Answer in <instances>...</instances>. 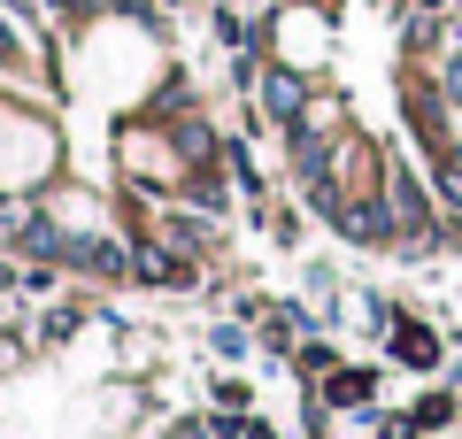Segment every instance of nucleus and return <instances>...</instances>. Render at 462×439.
<instances>
[{"instance_id": "obj_1", "label": "nucleus", "mask_w": 462, "mask_h": 439, "mask_svg": "<svg viewBox=\"0 0 462 439\" xmlns=\"http://www.w3.org/2000/svg\"><path fill=\"white\" fill-rule=\"evenodd\" d=\"M331 224H339L346 239H385V231H393V209H385V193H355V201L331 209Z\"/></svg>"}, {"instance_id": "obj_2", "label": "nucleus", "mask_w": 462, "mask_h": 439, "mask_svg": "<svg viewBox=\"0 0 462 439\" xmlns=\"http://www.w3.org/2000/svg\"><path fill=\"white\" fill-rule=\"evenodd\" d=\"M263 108L278 116V124H300V116H309V78H300V70H270L263 78Z\"/></svg>"}, {"instance_id": "obj_8", "label": "nucleus", "mask_w": 462, "mask_h": 439, "mask_svg": "<svg viewBox=\"0 0 462 439\" xmlns=\"http://www.w3.org/2000/svg\"><path fill=\"white\" fill-rule=\"evenodd\" d=\"M78 8H85V0H47V16H78Z\"/></svg>"}, {"instance_id": "obj_7", "label": "nucleus", "mask_w": 462, "mask_h": 439, "mask_svg": "<svg viewBox=\"0 0 462 439\" xmlns=\"http://www.w3.org/2000/svg\"><path fill=\"white\" fill-rule=\"evenodd\" d=\"M16 54H23V39L8 32V23H0V62H16Z\"/></svg>"}, {"instance_id": "obj_5", "label": "nucleus", "mask_w": 462, "mask_h": 439, "mask_svg": "<svg viewBox=\"0 0 462 439\" xmlns=\"http://www.w3.org/2000/svg\"><path fill=\"white\" fill-rule=\"evenodd\" d=\"M439 201L462 209V154H439Z\"/></svg>"}, {"instance_id": "obj_6", "label": "nucleus", "mask_w": 462, "mask_h": 439, "mask_svg": "<svg viewBox=\"0 0 462 439\" xmlns=\"http://www.w3.org/2000/svg\"><path fill=\"white\" fill-rule=\"evenodd\" d=\"M378 439H416V416H385V424H378Z\"/></svg>"}, {"instance_id": "obj_11", "label": "nucleus", "mask_w": 462, "mask_h": 439, "mask_svg": "<svg viewBox=\"0 0 462 439\" xmlns=\"http://www.w3.org/2000/svg\"><path fill=\"white\" fill-rule=\"evenodd\" d=\"M455 8H462V0H455Z\"/></svg>"}, {"instance_id": "obj_4", "label": "nucleus", "mask_w": 462, "mask_h": 439, "mask_svg": "<svg viewBox=\"0 0 462 439\" xmlns=\"http://www.w3.org/2000/svg\"><path fill=\"white\" fill-rule=\"evenodd\" d=\"M331 401H339V408L370 401V370H339V386H331Z\"/></svg>"}, {"instance_id": "obj_9", "label": "nucleus", "mask_w": 462, "mask_h": 439, "mask_svg": "<svg viewBox=\"0 0 462 439\" xmlns=\"http://www.w3.org/2000/svg\"><path fill=\"white\" fill-rule=\"evenodd\" d=\"M447 93H462V62H447Z\"/></svg>"}, {"instance_id": "obj_3", "label": "nucleus", "mask_w": 462, "mask_h": 439, "mask_svg": "<svg viewBox=\"0 0 462 439\" xmlns=\"http://www.w3.org/2000/svg\"><path fill=\"white\" fill-rule=\"evenodd\" d=\"M393 355L409 362V370H431V362H439V340H431V332H416V324H401V332H393Z\"/></svg>"}, {"instance_id": "obj_10", "label": "nucleus", "mask_w": 462, "mask_h": 439, "mask_svg": "<svg viewBox=\"0 0 462 439\" xmlns=\"http://www.w3.org/2000/svg\"><path fill=\"white\" fill-rule=\"evenodd\" d=\"M239 439H278V432H270V424H247V432H239Z\"/></svg>"}]
</instances>
